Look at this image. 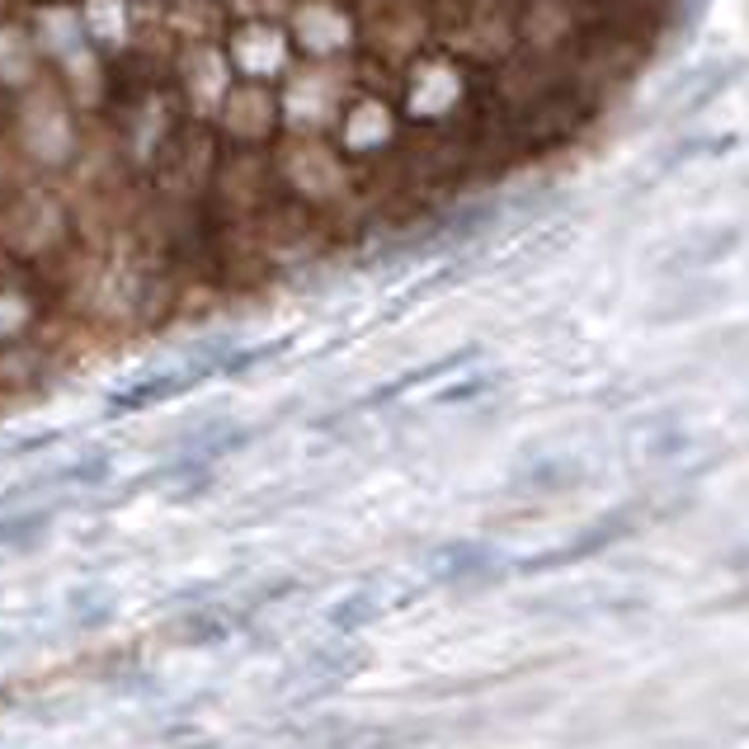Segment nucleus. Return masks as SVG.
I'll return each instance as SVG.
<instances>
[{"mask_svg": "<svg viewBox=\"0 0 749 749\" xmlns=\"http://www.w3.org/2000/svg\"><path fill=\"white\" fill-rule=\"evenodd\" d=\"M515 0H0V321L273 279L477 109Z\"/></svg>", "mask_w": 749, "mask_h": 749, "instance_id": "1", "label": "nucleus"}, {"mask_svg": "<svg viewBox=\"0 0 749 749\" xmlns=\"http://www.w3.org/2000/svg\"><path fill=\"white\" fill-rule=\"evenodd\" d=\"M113 477V458L109 448H90V452H76V458L57 462L43 477H33L24 486H10L0 500H14V496H33V490H81V486H104Z\"/></svg>", "mask_w": 749, "mask_h": 749, "instance_id": "2", "label": "nucleus"}, {"mask_svg": "<svg viewBox=\"0 0 749 749\" xmlns=\"http://www.w3.org/2000/svg\"><path fill=\"white\" fill-rule=\"evenodd\" d=\"M250 618L241 613V608L231 603H203V608H189V613L180 618V637L189 646H222L231 641L236 632H241Z\"/></svg>", "mask_w": 749, "mask_h": 749, "instance_id": "3", "label": "nucleus"}, {"mask_svg": "<svg viewBox=\"0 0 749 749\" xmlns=\"http://www.w3.org/2000/svg\"><path fill=\"white\" fill-rule=\"evenodd\" d=\"M57 443H62V429H48V433H33V439H14V443H6V458H33V452L57 448Z\"/></svg>", "mask_w": 749, "mask_h": 749, "instance_id": "9", "label": "nucleus"}, {"mask_svg": "<svg viewBox=\"0 0 749 749\" xmlns=\"http://www.w3.org/2000/svg\"><path fill=\"white\" fill-rule=\"evenodd\" d=\"M363 665V656L359 650H349V646H321V650H311V656L302 660V679H311V683H321V688H340L353 669Z\"/></svg>", "mask_w": 749, "mask_h": 749, "instance_id": "4", "label": "nucleus"}, {"mask_svg": "<svg viewBox=\"0 0 749 749\" xmlns=\"http://www.w3.org/2000/svg\"><path fill=\"white\" fill-rule=\"evenodd\" d=\"M288 344H292V340H264V344H254V349H241V344H236V349H231V359L222 363V382L246 378L250 368H260V363H269V359H279Z\"/></svg>", "mask_w": 749, "mask_h": 749, "instance_id": "8", "label": "nucleus"}, {"mask_svg": "<svg viewBox=\"0 0 749 749\" xmlns=\"http://www.w3.org/2000/svg\"><path fill=\"white\" fill-rule=\"evenodd\" d=\"M67 618L76 632H94V627H104L113 618V595L104 585H86V589H76V595L67 599Z\"/></svg>", "mask_w": 749, "mask_h": 749, "instance_id": "5", "label": "nucleus"}, {"mask_svg": "<svg viewBox=\"0 0 749 749\" xmlns=\"http://www.w3.org/2000/svg\"><path fill=\"white\" fill-rule=\"evenodd\" d=\"M52 509H24V515H0V547H33L43 542Z\"/></svg>", "mask_w": 749, "mask_h": 749, "instance_id": "7", "label": "nucleus"}, {"mask_svg": "<svg viewBox=\"0 0 749 749\" xmlns=\"http://www.w3.org/2000/svg\"><path fill=\"white\" fill-rule=\"evenodd\" d=\"M372 618H378V595H372V589H359V595H344V599L326 613L330 632H340V637L363 632V627H368Z\"/></svg>", "mask_w": 749, "mask_h": 749, "instance_id": "6", "label": "nucleus"}]
</instances>
